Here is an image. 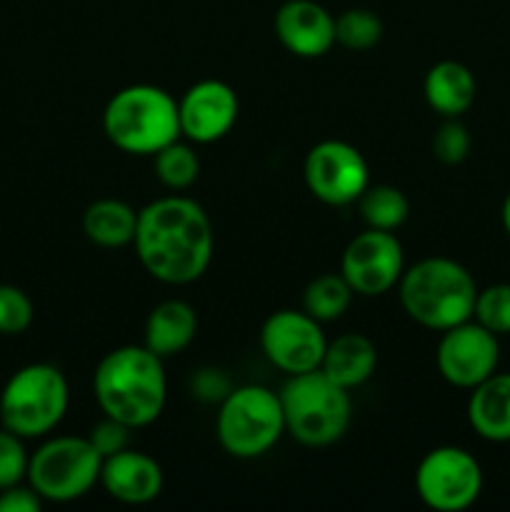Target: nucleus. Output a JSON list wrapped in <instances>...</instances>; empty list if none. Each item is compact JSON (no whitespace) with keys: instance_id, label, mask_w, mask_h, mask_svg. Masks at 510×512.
I'll use <instances>...</instances> for the list:
<instances>
[{"instance_id":"obj_1","label":"nucleus","mask_w":510,"mask_h":512,"mask_svg":"<svg viewBox=\"0 0 510 512\" xmlns=\"http://www.w3.org/2000/svg\"><path fill=\"white\" fill-rule=\"evenodd\" d=\"M135 255L150 278L190 285L210 268L215 233L203 205L185 195H165L138 210Z\"/></svg>"},{"instance_id":"obj_2","label":"nucleus","mask_w":510,"mask_h":512,"mask_svg":"<svg viewBox=\"0 0 510 512\" xmlns=\"http://www.w3.org/2000/svg\"><path fill=\"white\" fill-rule=\"evenodd\" d=\"M93 395L100 413L140 430L163 415L168 378L160 355L145 345H120L100 358L93 373Z\"/></svg>"},{"instance_id":"obj_3","label":"nucleus","mask_w":510,"mask_h":512,"mask_svg":"<svg viewBox=\"0 0 510 512\" xmlns=\"http://www.w3.org/2000/svg\"><path fill=\"white\" fill-rule=\"evenodd\" d=\"M398 295L410 320L443 333L473 318L478 285L463 263L433 255L403 270Z\"/></svg>"},{"instance_id":"obj_4","label":"nucleus","mask_w":510,"mask_h":512,"mask_svg":"<svg viewBox=\"0 0 510 512\" xmlns=\"http://www.w3.org/2000/svg\"><path fill=\"white\" fill-rule=\"evenodd\" d=\"M103 133L123 153L155 155L168 143L183 138L178 100L158 85H128L105 105Z\"/></svg>"},{"instance_id":"obj_5","label":"nucleus","mask_w":510,"mask_h":512,"mask_svg":"<svg viewBox=\"0 0 510 512\" xmlns=\"http://www.w3.org/2000/svg\"><path fill=\"white\" fill-rule=\"evenodd\" d=\"M285 433L305 448H328L338 443L353 420L350 390L333 383L323 370L288 375L280 388Z\"/></svg>"},{"instance_id":"obj_6","label":"nucleus","mask_w":510,"mask_h":512,"mask_svg":"<svg viewBox=\"0 0 510 512\" xmlns=\"http://www.w3.org/2000/svg\"><path fill=\"white\" fill-rule=\"evenodd\" d=\"M285 435L280 395L265 385H240L220 400L215 438L220 448L238 460L263 458Z\"/></svg>"},{"instance_id":"obj_7","label":"nucleus","mask_w":510,"mask_h":512,"mask_svg":"<svg viewBox=\"0 0 510 512\" xmlns=\"http://www.w3.org/2000/svg\"><path fill=\"white\" fill-rule=\"evenodd\" d=\"M70 405L65 375L50 363H30L10 375L0 393V423L23 440L45 438L63 423Z\"/></svg>"},{"instance_id":"obj_8","label":"nucleus","mask_w":510,"mask_h":512,"mask_svg":"<svg viewBox=\"0 0 510 512\" xmlns=\"http://www.w3.org/2000/svg\"><path fill=\"white\" fill-rule=\"evenodd\" d=\"M100 465L103 458L88 435H58L30 455L28 485L45 503H73L100 485Z\"/></svg>"},{"instance_id":"obj_9","label":"nucleus","mask_w":510,"mask_h":512,"mask_svg":"<svg viewBox=\"0 0 510 512\" xmlns=\"http://www.w3.org/2000/svg\"><path fill=\"white\" fill-rule=\"evenodd\" d=\"M415 493L435 512H463L483 493V468L458 445H438L415 468Z\"/></svg>"},{"instance_id":"obj_10","label":"nucleus","mask_w":510,"mask_h":512,"mask_svg":"<svg viewBox=\"0 0 510 512\" xmlns=\"http://www.w3.org/2000/svg\"><path fill=\"white\" fill-rule=\"evenodd\" d=\"M303 178L315 200L333 208L358 203L370 185L368 160L345 140H320L303 160Z\"/></svg>"},{"instance_id":"obj_11","label":"nucleus","mask_w":510,"mask_h":512,"mask_svg":"<svg viewBox=\"0 0 510 512\" xmlns=\"http://www.w3.org/2000/svg\"><path fill=\"white\" fill-rule=\"evenodd\" d=\"M325 348L328 338L323 333V323L310 318L305 310H275L260 328V350L268 363L283 370L285 375L318 370Z\"/></svg>"},{"instance_id":"obj_12","label":"nucleus","mask_w":510,"mask_h":512,"mask_svg":"<svg viewBox=\"0 0 510 512\" xmlns=\"http://www.w3.org/2000/svg\"><path fill=\"white\" fill-rule=\"evenodd\" d=\"M405 270V253L395 233L368 228L355 235L340 258V275L355 295L378 298L398 288Z\"/></svg>"},{"instance_id":"obj_13","label":"nucleus","mask_w":510,"mask_h":512,"mask_svg":"<svg viewBox=\"0 0 510 512\" xmlns=\"http://www.w3.org/2000/svg\"><path fill=\"white\" fill-rule=\"evenodd\" d=\"M435 365L445 383L460 390H473L475 385L498 373L500 338L473 318L465 320L440 333Z\"/></svg>"},{"instance_id":"obj_14","label":"nucleus","mask_w":510,"mask_h":512,"mask_svg":"<svg viewBox=\"0 0 510 512\" xmlns=\"http://www.w3.org/2000/svg\"><path fill=\"white\" fill-rule=\"evenodd\" d=\"M238 93L223 80H198L178 100L180 135L195 145L223 140L238 123Z\"/></svg>"},{"instance_id":"obj_15","label":"nucleus","mask_w":510,"mask_h":512,"mask_svg":"<svg viewBox=\"0 0 510 512\" xmlns=\"http://www.w3.org/2000/svg\"><path fill=\"white\" fill-rule=\"evenodd\" d=\"M273 25L280 45L298 58H323L335 45V18L315 0H288Z\"/></svg>"},{"instance_id":"obj_16","label":"nucleus","mask_w":510,"mask_h":512,"mask_svg":"<svg viewBox=\"0 0 510 512\" xmlns=\"http://www.w3.org/2000/svg\"><path fill=\"white\" fill-rule=\"evenodd\" d=\"M100 485L113 500L125 505H148L163 493V468L148 453L125 448L120 453L103 458L100 465Z\"/></svg>"},{"instance_id":"obj_17","label":"nucleus","mask_w":510,"mask_h":512,"mask_svg":"<svg viewBox=\"0 0 510 512\" xmlns=\"http://www.w3.org/2000/svg\"><path fill=\"white\" fill-rule=\"evenodd\" d=\"M198 335V313L190 303L178 298L163 300L150 310L145 320L143 345L160 358L183 353Z\"/></svg>"},{"instance_id":"obj_18","label":"nucleus","mask_w":510,"mask_h":512,"mask_svg":"<svg viewBox=\"0 0 510 512\" xmlns=\"http://www.w3.org/2000/svg\"><path fill=\"white\" fill-rule=\"evenodd\" d=\"M468 423L488 443H510V373H493L470 390Z\"/></svg>"},{"instance_id":"obj_19","label":"nucleus","mask_w":510,"mask_h":512,"mask_svg":"<svg viewBox=\"0 0 510 512\" xmlns=\"http://www.w3.org/2000/svg\"><path fill=\"white\" fill-rule=\"evenodd\" d=\"M478 93V83L468 65L458 60H440L425 73L423 95L430 110L440 118H460L470 110Z\"/></svg>"},{"instance_id":"obj_20","label":"nucleus","mask_w":510,"mask_h":512,"mask_svg":"<svg viewBox=\"0 0 510 512\" xmlns=\"http://www.w3.org/2000/svg\"><path fill=\"white\" fill-rule=\"evenodd\" d=\"M378 368V348L363 333H343L328 340L320 370L345 390H355L373 378Z\"/></svg>"},{"instance_id":"obj_21","label":"nucleus","mask_w":510,"mask_h":512,"mask_svg":"<svg viewBox=\"0 0 510 512\" xmlns=\"http://www.w3.org/2000/svg\"><path fill=\"white\" fill-rule=\"evenodd\" d=\"M138 210L118 198H100L83 213V233L100 248H125L133 243Z\"/></svg>"},{"instance_id":"obj_22","label":"nucleus","mask_w":510,"mask_h":512,"mask_svg":"<svg viewBox=\"0 0 510 512\" xmlns=\"http://www.w3.org/2000/svg\"><path fill=\"white\" fill-rule=\"evenodd\" d=\"M358 210L368 228L395 233L408 220L410 203L403 190L380 183L365 188V193L358 198Z\"/></svg>"},{"instance_id":"obj_23","label":"nucleus","mask_w":510,"mask_h":512,"mask_svg":"<svg viewBox=\"0 0 510 512\" xmlns=\"http://www.w3.org/2000/svg\"><path fill=\"white\" fill-rule=\"evenodd\" d=\"M353 295V288L345 283L340 273L318 275L305 288L303 310L318 323H333V320H340L348 313Z\"/></svg>"},{"instance_id":"obj_24","label":"nucleus","mask_w":510,"mask_h":512,"mask_svg":"<svg viewBox=\"0 0 510 512\" xmlns=\"http://www.w3.org/2000/svg\"><path fill=\"white\" fill-rule=\"evenodd\" d=\"M153 170L168 190H188L200 175V158L190 140H173L153 155Z\"/></svg>"},{"instance_id":"obj_25","label":"nucleus","mask_w":510,"mask_h":512,"mask_svg":"<svg viewBox=\"0 0 510 512\" xmlns=\"http://www.w3.org/2000/svg\"><path fill=\"white\" fill-rule=\"evenodd\" d=\"M383 20L368 8H348L335 18V43L360 53L383 40Z\"/></svg>"},{"instance_id":"obj_26","label":"nucleus","mask_w":510,"mask_h":512,"mask_svg":"<svg viewBox=\"0 0 510 512\" xmlns=\"http://www.w3.org/2000/svg\"><path fill=\"white\" fill-rule=\"evenodd\" d=\"M473 320L498 338L510 335V283H495L478 290Z\"/></svg>"},{"instance_id":"obj_27","label":"nucleus","mask_w":510,"mask_h":512,"mask_svg":"<svg viewBox=\"0 0 510 512\" xmlns=\"http://www.w3.org/2000/svg\"><path fill=\"white\" fill-rule=\"evenodd\" d=\"M33 300L15 285H0V333L20 335L33 323Z\"/></svg>"},{"instance_id":"obj_28","label":"nucleus","mask_w":510,"mask_h":512,"mask_svg":"<svg viewBox=\"0 0 510 512\" xmlns=\"http://www.w3.org/2000/svg\"><path fill=\"white\" fill-rule=\"evenodd\" d=\"M468 128L460 123V118H445L443 125L433 135V155L443 165H460L470 155Z\"/></svg>"},{"instance_id":"obj_29","label":"nucleus","mask_w":510,"mask_h":512,"mask_svg":"<svg viewBox=\"0 0 510 512\" xmlns=\"http://www.w3.org/2000/svg\"><path fill=\"white\" fill-rule=\"evenodd\" d=\"M30 455L25 450L23 438L10 430H0V490L28 480Z\"/></svg>"},{"instance_id":"obj_30","label":"nucleus","mask_w":510,"mask_h":512,"mask_svg":"<svg viewBox=\"0 0 510 512\" xmlns=\"http://www.w3.org/2000/svg\"><path fill=\"white\" fill-rule=\"evenodd\" d=\"M133 433L135 430L123 425L120 420L103 415V420H98V423L90 428L88 440L93 443V448L98 450L100 458H108V455H115L120 453V450L130 448V435Z\"/></svg>"},{"instance_id":"obj_31","label":"nucleus","mask_w":510,"mask_h":512,"mask_svg":"<svg viewBox=\"0 0 510 512\" xmlns=\"http://www.w3.org/2000/svg\"><path fill=\"white\" fill-rule=\"evenodd\" d=\"M45 500L30 485H13L0 490V512H38Z\"/></svg>"},{"instance_id":"obj_32","label":"nucleus","mask_w":510,"mask_h":512,"mask_svg":"<svg viewBox=\"0 0 510 512\" xmlns=\"http://www.w3.org/2000/svg\"><path fill=\"white\" fill-rule=\"evenodd\" d=\"M500 220H503V228H505V233L510 235V193L505 195V200H503V208H500Z\"/></svg>"}]
</instances>
